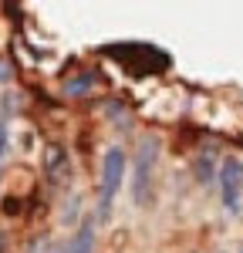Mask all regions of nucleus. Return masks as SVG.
Masks as SVG:
<instances>
[{
    "instance_id": "1",
    "label": "nucleus",
    "mask_w": 243,
    "mask_h": 253,
    "mask_svg": "<svg viewBox=\"0 0 243 253\" xmlns=\"http://www.w3.org/2000/svg\"><path fill=\"white\" fill-rule=\"evenodd\" d=\"M122 182H125V152L119 145H112L105 159H101V182H98V219L112 216L115 196H119Z\"/></svg>"
},
{
    "instance_id": "4",
    "label": "nucleus",
    "mask_w": 243,
    "mask_h": 253,
    "mask_svg": "<svg viewBox=\"0 0 243 253\" xmlns=\"http://www.w3.org/2000/svg\"><path fill=\"white\" fill-rule=\"evenodd\" d=\"M68 253H95V226L91 223H81L78 233L71 236L68 243Z\"/></svg>"
},
{
    "instance_id": "6",
    "label": "nucleus",
    "mask_w": 243,
    "mask_h": 253,
    "mask_svg": "<svg viewBox=\"0 0 243 253\" xmlns=\"http://www.w3.org/2000/svg\"><path fill=\"white\" fill-rule=\"evenodd\" d=\"M240 253H243V250H240Z\"/></svg>"
},
{
    "instance_id": "5",
    "label": "nucleus",
    "mask_w": 243,
    "mask_h": 253,
    "mask_svg": "<svg viewBox=\"0 0 243 253\" xmlns=\"http://www.w3.org/2000/svg\"><path fill=\"white\" fill-rule=\"evenodd\" d=\"M3 152H7V122H0V162H3Z\"/></svg>"
},
{
    "instance_id": "2",
    "label": "nucleus",
    "mask_w": 243,
    "mask_h": 253,
    "mask_svg": "<svg viewBox=\"0 0 243 253\" xmlns=\"http://www.w3.org/2000/svg\"><path fill=\"white\" fill-rule=\"evenodd\" d=\"M220 196H223V206H226V213L237 216L243 210V166L237 159H226L220 166Z\"/></svg>"
},
{
    "instance_id": "3",
    "label": "nucleus",
    "mask_w": 243,
    "mask_h": 253,
    "mask_svg": "<svg viewBox=\"0 0 243 253\" xmlns=\"http://www.w3.org/2000/svg\"><path fill=\"white\" fill-rule=\"evenodd\" d=\"M156 138H145L142 142L139 162H135V199L145 203L149 199V182H152V166H156Z\"/></svg>"
}]
</instances>
